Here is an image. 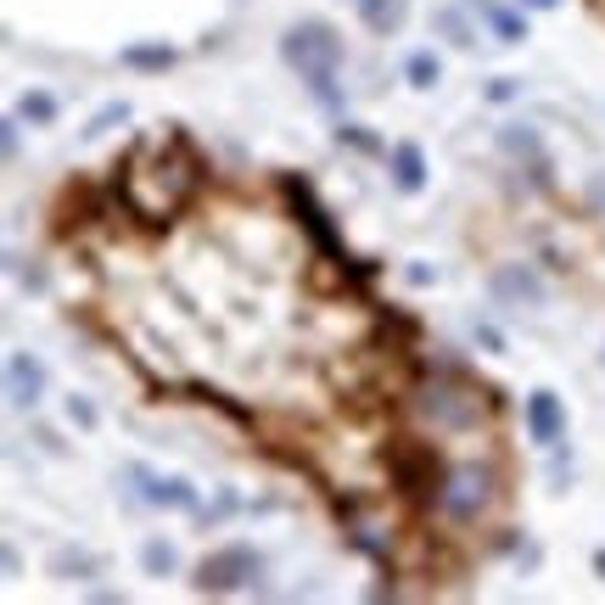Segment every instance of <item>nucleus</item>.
I'll list each match as a JSON object with an SVG mask.
<instances>
[{
  "mask_svg": "<svg viewBox=\"0 0 605 605\" xmlns=\"http://www.w3.org/2000/svg\"><path fill=\"white\" fill-rule=\"evenodd\" d=\"M197 185H202V163H197V152L185 146V135H174V129L135 141L124 157V169H118L124 208L135 213L141 225H174L180 208L197 197Z\"/></svg>",
  "mask_w": 605,
  "mask_h": 605,
  "instance_id": "nucleus-1",
  "label": "nucleus"
},
{
  "mask_svg": "<svg viewBox=\"0 0 605 605\" xmlns=\"http://www.w3.org/2000/svg\"><path fill=\"white\" fill-rule=\"evenodd\" d=\"M404 421L409 432L432 437V443H460V437H482L493 432L499 421V398L493 387H482L471 370L460 365H437V370H421L415 381H404Z\"/></svg>",
  "mask_w": 605,
  "mask_h": 605,
  "instance_id": "nucleus-2",
  "label": "nucleus"
},
{
  "mask_svg": "<svg viewBox=\"0 0 605 605\" xmlns=\"http://www.w3.org/2000/svg\"><path fill=\"white\" fill-rule=\"evenodd\" d=\"M432 510L449 521L454 533H477V527H488V521L505 510V477H499L493 454L488 449L454 454V460L443 465V482H437Z\"/></svg>",
  "mask_w": 605,
  "mask_h": 605,
  "instance_id": "nucleus-3",
  "label": "nucleus"
},
{
  "mask_svg": "<svg viewBox=\"0 0 605 605\" xmlns=\"http://www.w3.org/2000/svg\"><path fill=\"white\" fill-rule=\"evenodd\" d=\"M281 57L286 68L309 85V96L325 113H342V90H337V68H342V40L325 17H303L281 34Z\"/></svg>",
  "mask_w": 605,
  "mask_h": 605,
  "instance_id": "nucleus-4",
  "label": "nucleus"
},
{
  "mask_svg": "<svg viewBox=\"0 0 605 605\" xmlns=\"http://www.w3.org/2000/svg\"><path fill=\"white\" fill-rule=\"evenodd\" d=\"M281 191H286V202H292V213H297V225H303V236L314 241V253L325 258V264H342L348 269L353 258H348V241H342V230L331 225V213H325V202L314 197V185L309 180H297V174H286L281 180Z\"/></svg>",
  "mask_w": 605,
  "mask_h": 605,
  "instance_id": "nucleus-5",
  "label": "nucleus"
},
{
  "mask_svg": "<svg viewBox=\"0 0 605 605\" xmlns=\"http://www.w3.org/2000/svg\"><path fill=\"white\" fill-rule=\"evenodd\" d=\"M258 577H264V555L247 544H230V549H213L208 561L197 566V589L202 594H241V589H253Z\"/></svg>",
  "mask_w": 605,
  "mask_h": 605,
  "instance_id": "nucleus-6",
  "label": "nucleus"
},
{
  "mask_svg": "<svg viewBox=\"0 0 605 605\" xmlns=\"http://www.w3.org/2000/svg\"><path fill=\"white\" fill-rule=\"evenodd\" d=\"M521 421H527V437H533L538 449H561V437H566V409H561V398L549 393V387L527 393Z\"/></svg>",
  "mask_w": 605,
  "mask_h": 605,
  "instance_id": "nucleus-7",
  "label": "nucleus"
},
{
  "mask_svg": "<svg viewBox=\"0 0 605 605\" xmlns=\"http://www.w3.org/2000/svg\"><path fill=\"white\" fill-rule=\"evenodd\" d=\"M488 286H493L499 303H510V309H521V303H527V309H544V297H549V286L538 281V269H527V264H499Z\"/></svg>",
  "mask_w": 605,
  "mask_h": 605,
  "instance_id": "nucleus-8",
  "label": "nucleus"
},
{
  "mask_svg": "<svg viewBox=\"0 0 605 605\" xmlns=\"http://www.w3.org/2000/svg\"><path fill=\"white\" fill-rule=\"evenodd\" d=\"M129 477L141 482V505H157V510H202L197 505V488L185 477H157L146 465H129Z\"/></svg>",
  "mask_w": 605,
  "mask_h": 605,
  "instance_id": "nucleus-9",
  "label": "nucleus"
},
{
  "mask_svg": "<svg viewBox=\"0 0 605 605\" xmlns=\"http://www.w3.org/2000/svg\"><path fill=\"white\" fill-rule=\"evenodd\" d=\"M45 393V365L34 359V353H6V398H12L17 409H34Z\"/></svg>",
  "mask_w": 605,
  "mask_h": 605,
  "instance_id": "nucleus-10",
  "label": "nucleus"
},
{
  "mask_svg": "<svg viewBox=\"0 0 605 605\" xmlns=\"http://www.w3.org/2000/svg\"><path fill=\"white\" fill-rule=\"evenodd\" d=\"M499 146H505L510 157H521L538 185H549V157H544V141H538L533 124H505V129H499Z\"/></svg>",
  "mask_w": 605,
  "mask_h": 605,
  "instance_id": "nucleus-11",
  "label": "nucleus"
},
{
  "mask_svg": "<svg viewBox=\"0 0 605 605\" xmlns=\"http://www.w3.org/2000/svg\"><path fill=\"white\" fill-rule=\"evenodd\" d=\"M465 6H471V12L493 29V40H505V45L527 40V17H521L516 6H505V0H465Z\"/></svg>",
  "mask_w": 605,
  "mask_h": 605,
  "instance_id": "nucleus-12",
  "label": "nucleus"
},
{
  "mask_svg": "<svg viewBox=\"0 0 605 605\" xmlns=\"http://www.w3.org/2000/svg\"><path fill=\"white\" fill-rule=\"evenodd\" d=\"M387 174H393V185L404 191V197H415L426 185V152L415 141H398L393 152H387Z\"/></svg>",
  "mask_w": 605,
  "mask_h": 605,
  "instance_id": "nucleus-13",
  "label": "nucleus"
},
{
  "mask_svg": "<svg viewBox=\"0 0 605 605\" xmlns=\"http://www.w3.org/2000/svg\"><path fill=\"white\" fill-rule=\"evenodd\" d=\"M353 6H359V17H365V29L381 34V40L398 34L404 29V17H409V0H353Z\"/></svg>",
  "mask_w": 605,
  "mask_h": 605,
  "instance_id": "nucleus-14",
  "label": "nucleus"
},
{
  "mask_svg": "<svg viewBox=\"0 0 605 605\" xmlns=\"http://www.w3.org/2000/svg\"><path fill=\"white\" fill-rule=\"evenodd\" d=\"M118 62H124V68H135V73H169L174 68V45H163V40L124 45V51H118Z\"/></svg>",
  "mask_w": 605,
  "mask_h": 605,
  "instance_id": "nucleus-15",
  "label": "nucleus"
},
{
  "mask_svg": "<svg viewBox=\"0 0 605 605\" xmlns=\"http://www.w3.org/2000/svg\"><path fill=\"white\" fill-rule=\"evenodd\" d=\"M432 29L443 34V40H449L454 51H471V45H477V29L465 23L460 6H437V12H432Z\"/></svg>",
  "mask_w": 605,
  "mask_h": 605,
  "instance_id": "nucleus-16",
  "label": "nucleus"
},
{
  "mask_svg": "<svg viewBox=\"0 0 605 605\" xmlns=\"http://www.w3.org/2000/svg\"><path fill=\"white\" fill-rule=\"evenodd\" d=\"M17 118H23V124H34V129H51L62 118V107H57V96H51V90H29V96L17 101Z\"/></svg>",
  "mask_w": 605,
  "mask_h": 605,
  "instance_id": "nucleus-17",
  "label": "nucleus"
},
{
  "mask_svg": "<svg viewBox=\"0 0 605 605\" xmlns=\"http://www.w3.org/2000/svg\"><path fill=\"white\" fill-rule=\"evenodd\" d=\"M96 572H101V561L85 555V549H57V555H51V577H79V583H85V577H96Z\"/></svg>",
  "mask_w": 605,
  "mask_h": 605,
  "instance_id": "nucleus-18",
  "label": "nucleus"
},
{
  "mask_svg": "<svg viewBox=\"0 0 605 605\" xmlns=\"http://www.w3.org/2000/svg\"><path fill=\"white\" fill-rule=\"evenodd\" d=\"M141 566H146V577H169L174 566H180V555H174V544H163V538H146V544H141Z\"/></svg>",
  "mask_w": 605,
  "mask_h": 605,
  "instance_id": "nucleus-19",
  "label": "nucleus"
},
{
  "mask_svg": "<svg viewBox=\"0 0 605 605\" xmlns=\"http://www.w3.org/2000/svg\"><path fill=\"white\" fill-rule=\"evenodd\" d=\"M404 79H409L415 90H432L437 79H443V62H437L432 51H415V57L404 62Z\"/></svg>",
  "mask_w": 605,
  "mask_h": 605,
  "instance_id": "nucleus-20",
  "label": "nucleus"
},
{
  "mask_svg": "<svg viewBox=\"0 0 605 605\" xmlns=\"http://www.w3.org/2000/svg\"><path fill=\"white\" fill-rule=\"evenodd\" d=\"M337 146H353V152H370V157H387V146H381L365 124H337Z\"/></svg>",
  "mask_w": 605,
  "mask_h": 605,
  "instance_id": "nucleus-21",
  "label": "nucleus"
},
{
  "mask_svg": "<svg viewBox=\"0 0 605 605\" xmlns=\"http://www.w3.org/2000/svg\"><path fill=\"white\" fill-rule=\"evenodd\" d=\"M68 421L79 426V432H96V421H101V415H96V404H90L85 393H68Z\"/></svg>",
  "mask_w": 605,
  "mask_h": 605,
  "instance_id": "nucleus-22",
  "label": "nucleus"
},
{
  "mask_svg": "<svg viewBox=\"0 0 605 605\" xmlns=\"http://www.w3.org/2000/svg\"><path fill=\"white\" fill-rule=\"evenodd\" d=\"M124 118H129V107H124V101H113V107H101V113L90 118V129H85V135H101V129H113V124H124Z\"/></svg>",
  "mask_w": 605,
  "mask_h": 605,
  "instance_id": "nucleus-23",
  "label": "nucleus"
},
{
  "mask_svg": "<svg viewBox=\"0 0 605 605\" xmlns=\"http://www.w3.org/2000/svg\"><path fill=\"white\" fill-rule=\"evenodd\" d=\"M12 264H17V281L29 286V292H34V297H40V292H45V286H51V281H45V269H40V264H23V258H12Z\"/></svg>",
  "mask_w": 605,
  "mask_h": 605,
  "instance_id": "nucleus-24",
  "label": "nucleus"
},
{
  "mask_svg": "<svg viewBox=\"0 0 605 605\" xmlns=\"http://www.w3.org/2000/svg\"><path fill=\"white\" fill-rule=\"evenodd\" d=\"M471 337H477L488 353H505V337H499V331H493L488 320H471Z\"/></svg>",
  "mask_w": 605,
  "mask_h": 605,
  "instance_id": "nucleus-25",
  "label": "nucleus"
},
{
  "mask_svg": "<svg viewBox=\"0 0 605 605\" xmlns=\"http://www.w3.org/2000/svg\"><path fill=\"white\" fill-rule=\"evenodd\" d=\"M17 124H23V118H6V124H0V152H6V163H17Z\"/></svg>",
  "mask_w": 605,
  "mask_h": 605,
  "instance_id": "nucleus-26",
  "label": "nucleus"
},
{
  "mask_svg": "<svg viewBox=\"0 0 605 605\" xmlns=\"http://www.w3.org/2000/svg\"><path fill=\"white\" fill-rule=\"evenodd\" d=\"M566 477H572V454H555V465H549V482H555V488H561Z\"/></svg>",
  "mask_w": 605,
  "mask_h": 605,
  "instance_id": "nucleus-27",
  "label": "nucleus"
},
{
  "mask_svg": "<svg viewBox=\"0 0 605 605\" xmlns=\"http://www.w3.org/2000/svg\"><path fill=\"white\" fill-rule=\"evenodd\" d=\"M516 79H493V85H488V101H510V96H516Z\"/></svg>",
  "mask_w": 605,
  "mask_h": 605,
  "instance_id": "nucleus-28",
  "label": "nucleus"
},
{
  "mask_svg": "<svg viewBox=\"0 0 605 605\" xmlns=\"http://www.w3.org/2000/svg\"><path fill=\"white\" fill-rule=\"evenodd\" d=\"M404 281H409V286H432L437 275H432V269H426V264H409V269H404Z\"/></svg>",
  "mask_w": 605,
  "mask_h": 605,
  "instance_id": "nucleus-29",
  "label": "nucleus"
},
{
  "mask_svg": "<svg viewBox=\"0 0 605 605\" xmlns=\"http://www.w3.org/2000/svg\"><path fill=\"white\" fill-rule=\"evenodd\" d=\"M516 6H527V12H555L561 0H516Z\"/></svg>",
  "mask_w": 605,
  "mask_h": 605,
  "instance_id": "nucleus-30",
  "label": "nucleus"
},
{
  "mask_svg": "<svg viewBox=\"0 0 605 605\" xmlns=\"http://www.w3.org/2000/svg\"><path fill=\"white\" fill-rule=\"evenodd\" d=\"M594 577L605 583V549H594Z\"/></svg>",
  "mask_w": 605,
  "mask_h": 605,
  "instance_id": "nucleus-31",
  "label": "nucleus"
}]
</instances>
